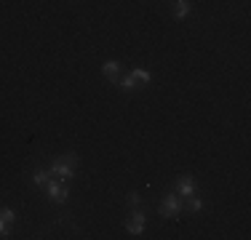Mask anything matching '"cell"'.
<instances>
[{
    "label": "cell",
    "mask_w": 251,
    "mask_h": 240,
    "mask_svg": "<svg viewBox=\"0 0 251 240\" xmlns=\"http://www.w3.org/2000/svg\"><path fill=\"white\" fill-rule=\"evenodd\" d=\"M190 14H193L190 0H174V16H176V19H187Z\"/></svg>",
    "instance_id": "8992f818"
},
{
    "label": "cell",
    "mask_w": 251,
    "mask_h": 240,
    "mask_svg": "<svg viewBox=\"0 0 251 240\" xmlns=\"http://www.w3.org/2000/svg\"><path fill=\"white\" fill-rule=\"evenodd\" d=\"M184 200H187V203H182V206L187 208V211H193V214H198V211H203V200H201V197L190 195V197H184Z\"/></svg>",
    "instance_id": "9c48e42d"
},
{
    "label": "cell",
    "mask_w": 251,
    "mask_h": 240,
    "mask_svg": "<svg viewBox=\"0 0 251 240\" xmlns=\"http://www.w3.org/2000/svg\"><path fill=\"white\" fill-rule=\"evenodd\" d=\"M32 182H35V184H38V187H43V184H46V182H49V173H46V171H43V168H38V171H35V173H32Z\"/></svg>",
    "instance_id": "8fae6325"
},
{
    "label": "cell",
    "mask_w": 251,
    "mask_h": 240,
    "mask_svg": "<svg viewBox=\"0 0 251 240\" xmlns=\"http://www.w3.org/2000/svg\"><path fill=\"white\" fill-rule=\"evenodd\" d=\"M64 160H67V163H73V166H77V155L75 152H67V155H64Z\"/></svg>",
    "instance_id": "9a60e30c"
},
{
    "label": "cell",
    "mask_w": 251,
    "mask_h": 240,
    "mask_svg": "<svg viewBox=\"0 0 251 240\" xmlns=\"http://www.w3.org/2000/svg\"><path fill=\"white\" fill-rule=\"evenodd\" d=\"M0 238H11V227H8V221L0 216Z\"/></svg>",
    "instance_id": "5bb4252c"
},
{
    "label": "cell",
    "mask_w": 251,
    "mask_h": 240,
    "mask_svg": "<svg viewBox=\"0 0 251 240\" xmlns=\"http://www.w3.org/2000/svg\"><path fill=\"white\" fill-rule=\"evenodd\" d=\"M131 77H134L136 83H152V72H147V70H142V67L131 70Z\"/></svg>",
    "instance_id": "ba28073f"
},
{
    "label": "cell",
    "mask_w": 251,
    "mask_h": 240,
    "mask_svg": "<svg viewBox=\"0 0 251 240\" xmlns=\"http://www.w3.org/2000/svg\"><path fill=\"white\" fill-rule=\"evenodd\" d=\"M46 187H49L46 195H49L51 203H59V206H62V203L70 200V190H67V184H64L62 179H49V182H46Z\"/></svg>",
    "instance_id": "6da1fadb"
},
{
    "label": "cell",
    "mask_w": 251,
    "mask_h": 240,
    "mask_svg": "<svg viewBox=\"0 0 251 240\" xmlns=\"http://www.w3.org/2000/svg\"><path fill=\"white\" fill-rule=\"evenodd\" d=\"M49 171H51V173H53V176H56V179H62V182H70V179L75 176V166H73V163H67V160H64V158L53 160Z\"/></svg>",
    "instance_id": "3957f363"
},
{
    "label": "cell",
    "mask_w": 251,
    "mask_h": 240,
    "mask_svg": "<svg viewBox=\"0 0 251 240\" xmlns=\"http://www.w3.org/2000/svg\"><path fill=\"white\" fill-rule=\"evenodd\" d=\"M101 72H104L110 80L118 83V77H121V64H118V62H104V64H101Z\"/></svg>",
    "instance_id": "52a82bcc"
},
{
    "label": "cell",
    "mask_w": 251,
    "mask_h": 240,
    "mask_svg": "<svg viewBox=\"0 0 251 240\" xmlns=\"http://www.w3.org/2000/svg\"><path fill=\"white\" fill-rule=\"evenodd\" d=\"M126 203H128L131 208H139V206H142V195H139V192H128V197H126Z\"/></svg>",
    "instance_id": "4fadbf2b"
},
{
    "label": "cell",
    "mask_w": 251,
    "mask_h": 240,
    "mask_svg": "<svg viewBox=\"0 0 251 240\" xmlns=\"http://www.w3.org/2000/svg\"><path fill=\"white\" fill-rule=\"evenodd\" d=\"M118 88H121V91H134V88H136V80H134L131 75L118 77Z\"/></svg>",
    "instance_id": "30bf717a"
},
{
    "label": "cell",
    "mask_w": 251,
    "mask_h": 240,
    "mask_svg": "<svg viewBox=\"0 0 251 240\" xmlns=\"http://www.w3.org/2000/svg\"><path fill=\"white\" fill-rule=\"evenodd\" d=\"M182 197L179 195H166L163 200H160V216L163 219H176L179 214H182Z\"/></svg>",
    "instance_id": "7a4b0ae2"
},
{
    "label": "cell",
    "mask_w": 251,
    "mask_h": 240,
    "mask_svg": "<svg viewBox=\"0 0 251 240\" xmlns=\"http://www.w3.org/2000/svg\"><path fill=\"white\" fill-rule=\"evenodd\" d=\"M0 216H3V219L8 221V224H14V221H16V211H14V208H8V206L0 208Z\"/></svg>",
    "instance_id": "7c38bea8"
},
{
    "label": "cell",
    "mask_w": 251,
    "mask_h": 240,
    "mask_svg": "<svg viewBox=\"0 0 251 240\" xmlns=\"http://www.w3.org/2000/svg\"><path fill=\"white\" fill-rule=\"evenodd\" d=\"M145 224H147V216H145V211L142 208H134L131 211V219L126 221V230H128V235H142V230H145Z\"/></svg>",
    "instance_id": "277c9868"
},
{
    "label": "cell",
    "mask_w": 251,
    "mask_h": 240,
    "mask_svg": "<svg viewBox=\"0 0 251 240\" xmlns=\"http://www.w3.org/2000/svg\"><path fill=\"white\" fill-rule=\"evenodd\" d=\"M176 192H179V197L195 195V192H198V182H195L193 176H179L176 179Z\"/></svg>",
    "instance_id": "5b68a950"
}]
</instances>
